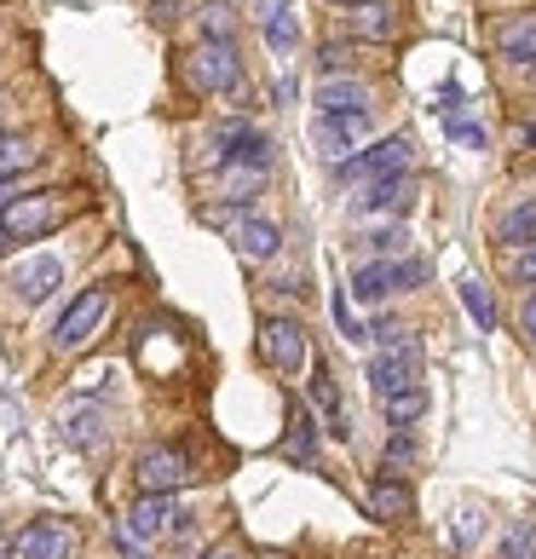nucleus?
<instances>
[{"label": "nucleus", "mask_w": 536, "mask_h": 559, "mask_svg": "<svg viewBox=\"0 0 536 559\" xmlns=\"http://www.w3.org/2000/svg\"><path fill=\"white\" fill-rule=\"evenodd\" d=\"M409 156H416V144H409L404 133H393V139H381V144H369V151H358V156H346V162H335V174L341 179H398L404 168H409Z\"/></svg>", "instance_id": "obj_5"}, {"label": "nucleus", "mask_w": 536, "mask_h": 559, "mask_svg": "<svg viewBox=\"0 0 536 559\" xmlns=\"http://www.w3.org/2000/svg\"><path fill=\"white\" fill-rule=\"evenodd\" d=\"M209 219L237 242V254H249V260H272L277 248H283V231H277V225H272V219H260V214H249V209H237V202H225V209H209Z\"/></svg>", "instance_id": "obj_3"}, {"label": "nucleus", "mask_w": 536, "mask_h": 559, "mask_svg": "<svg viewBox=\"0 0 536 559\" xmlns=\"http://www.w3.org/2000/svg\"><path fill=\"white\" fill-rule=\"evenodd\" d=\"M531 75H536V64H531Z\"/></svg>", "instance_id": "obj_42"}, {"label": "nucleus", "mask_w": 536, "mask_h": 559, "mask_svg": "<svg viewBox=\"0 0 536 559\" xmlns=\"http://www.w3.org/2000/svg\"><path fill=\"white\" fill-rule=\"evenodd\" d=\"M409 462H416V439L393 432V439H386V467H409Z\"/></svg>", "instance_id": "obj_31"}, {"label": "nucleus", "mask_w": 536, "mask_h": 559, "mask_svg": "<svg viewBox=\"0 0 536 559\" xmlns=\"http://www.w3.org/2000/svg\"><path fill=\"white\" fill-rule=\"evenodd\" d=\"M283 455H288L295 467H312V462H318V421H312V409H295V416H288Z\"/></svg>", "instance_id": "obj_17"}, {"label": "nucleus", "mask_w": 536, "mask_h": 559, "mask_svg": "<svg viewBox=\"0 0 536 559\" xmlns=\"http://www.w3.org/2000/svg\"><path fill=\"white\" fill-rule=\"evenodd\" d=\"M191 479H196V467H191V455H184L179 444H156V450L139 455V490L144 496H174L179 485H191Z\"/></svg>", "instance_id": "obj_9"}, {"label": "nucleus", "mask_w": 536, "mask_h": 559, "mask_svg": "<svg viewBox=\"0 0 536 559\" xmlns=\"http://www.w3.org/2000/svg\"><path fill=\"white\" fill-rule=\"evenodd\" d=\"M346 29L364 35V40H386L398 29V17L386 12V0H376V7H353V12H346Z\"/></svg>", "instance_id": "obj_20"}, {"label": "nucleus", "mask_w": 536, "mask_h": 559, "mask_svg": "<svg viewBox=\"0 0 536 559\" xmlns=\"http://www.w3.org/2000/svg\"><path fill=\"white\" fill-rule=\"evenodd\" d=\"M202 40H231V0H209L202 7Z\"/></svg>", "instance_id": "obj_29"}, {"label": "nucleus", "mask_w": 536, "mask_h": 559, "mask_svg": "<svg viewBox=\"0 0 536 559\" xmlns=\"http://www.w3.org/2000/svg\"><path fill=\"white\" fill-rule=\"evenodd\" d=\"M75 554V525L64 520H29L12 536V559H70Z\"/></svg>", "instance_id": "obj_10"}, {"label": "nucleus", "mask_w": 536, "mask_h": 559, "mask_svg": "<svg viewBox=\"0 0 536 559\" xmlns=\"http://www.w3.org/2000/svg\"><path fill=\"white\" fill-rule=\"evenodd\" d=\"M444 133L456 144H479V128H467V121H444Z\"/></svg>", "instance_id": "obj_35"}, {"label": "nucleus", "mask_w": 536, "mask_h": 559, "mask_svg": "<svg viewBox=\"0 0 536 559\" xmlns=\"http://www.w3.org/2000/svg\"><path fill=\"white\" fill-rule=\"evenodd\" d=\"M353 47H346V40H323V47H318V70L329 75V81H335V75H346V70H353Z\"/></svg>", "instance_id": "obj_30"}, {"label": "nucleus", "mask_w": 536, "mask_h": 559, "mask_svg": "<svg viewBox=\"0 0 536 559\" xmlns=\"http://www.w3.org/2000/svg\"><path fill=\"white\" fill-rule=\"evenodd\" d=\"M265 40H272L277 52H295V47H300V24H295V12L277 7L272 17H265Z\"/></svg>", "instance_id": "obj_26"}, {"label": "nucleus", "mask_w": 536, "mask_h": 559, "mask_svg": "<svg viewBox=\"0 0 536 559\" xmlns=\"http://www.w3.org/2000/svg\"><path fill=\"white\" fill-rule=\"evenodd\" d=\"M416 376H421V346L409 341V335H398L386 352H376V358H369V386H376L381 399L409 392V386H416Z\"/></svg>", "instance_id": "obj_6"}, {"label": "nucleus", "mask_w": 536, "mask_h": 559, "mask_svg": "<svg viewBox=\"0 0 536 559\" xmlns=\"http://www.w3.org/2000/svg\"><path fill=\"white\" fill-rule=\"evenodd\" d=\"M421 283H427L421 260H369L353 272V295L358 300H386L393 288H421Z\"/></svg>", "instance_id": "obj_8"}, {"label": "nucleus", "mask_w": 536, "mask_h": 559, "mask_svg": "<svg viewBox=\"0 0 536 559\" xmlns=\"http://www.w3.org/2000/svg\"><path fill=\"white\" fill-rule=\"evenodd\" d=\"M312 399H318V409H323L329 432H335V439H353V421H346V409H341V386H335V376H329L323 364L312 369Z\"/></svg>", "instance_id": "obj_18"}, {"label": "nucleus", "mask_w": 536, "mask_h": 559, "mask_svg": "<svg viewBox=\"0 0 536 559\" xmlns=\"http://www.w3.org/2000/svg\"><path fill=\"white\" fill-rule=\"evenodd\" d=\"M335 323H341V335H346V341H369V329L353 318V306H346L341 295H335Z\"/></svg>", "instance_id": "obj_33"}, {"label": "nucleus", "mask_w": 536, "mask_h": 559, "mask_svg": "<svg viewBox=\"0 0 536 559\" xmlns=\"http://www.w3.org/2000/svg\"><path fill=\"white\" fill-rule=\"evenodd\" d=\"M369 133V110H353V116H318V144L329 162H346V151Z\"/></svg>", "instance_id": "obj_12"}, {"label": "nucleus", "mask_w": 536, "mask_h": 559, "mask_svg": "<svg viewBox=\"0 0 536 559\" xmlns=\"http://www.w3.org/2000/svg\"><path fill=\"white\" fill-rule=\"evenodd\" d=\"M260 358L272 364V369H283V376L306 369V358H312L306 323H295V318H265V323H260Z\"/></svg>", "instance_id": "obj_7"}, {"label": "nucleus", "mask_w": 536, "mask_h": 559, "mask_svg": "<svg viewBox=\"0 0 536 559\" xmlns=\"http://www.w3.org/2000/svg\"><path fill=\"white\" fill-rule=\"evenodd\" d=\"M404 225H386V231H369V237H358V248L364 254H376V260H404Z\"/></svg>", "instance_id": "obj_25"}, {"label": "nucleus", "mask_w": 536, "mask_h": 559, "mask_svg": "<svg viewBox=\"0 0 536 559\" xmlns=\"http://www.w3.org/2000/svg\"><path fill=\"white\" fill-rule=\"evenodd\" d=\"M409 202H416V185H409V179H376L369 191L353 197V209L358 214H404Z\"/></svg>", "instance_id": "obj_13"}, {"label": "nucleus", "mask_w": 536, "mask_h": 559, "mask_svg": "<svg viewBox=\"0 0 536 559\" xmlns=\"http://www.w3.org/2000/svg\"><path fill=\"white\" fill-rule=\"evenodd\" d=\"M502 559H536V525H531V520H513V525H508Z\"/></svg>", "instance_id": "obj_27"}, {"label": "nucleus", "mask_w": 536, "mask_h": 559, "mask_svg": "<svg viewBox=\"0 0 536 559\" xmlns=\"http://www.w3.org/2000/svg\"><path fill=\"white\" fill-rule=\"evenodd\" d=\"M381 416H386V427H409V421H421L427 416V392L421 386H409V392H393V399H381Z\"/></svg>", "instance_id": "obj_22"}, {"label": "nucleus", "mask_w": 536, "mask_h": 559, "mask_svg": "<svg viewBox=\"0 0 536 559\" xmlns=\"http://www.w3.org/2000/svg\"><path fill=\"white\" fill-rule=\"evenodd\" d=\"M531 144H536V128H531Z\"/></svg>", "instance_id": "obj_41"}, {"label": "nucleus", "mask_w": 536, "mask_h": 559, "mask_svg": "<svg viewBox=\"0 0 536 559\" xmlns=\"http://www.w3.org/2000/svg\"><path fill=\"white\" fill-rule=\"evenodd\" d=\"M0 559H12V543H7V536H0Z\"/></svg>", "instance_id": "obj_40"}, {"label": "nucleus", "mask_w": 536, "mask_h": 559, "mask_svg": "<svg viewBox=\"0 0 536 559\" xmlns=\"http://www.w3.org/2000/svg\"><path fill=\"white\" fill-rule=\"evenodd\" d=\"M105 312H110V288H105V283L81 288V295L64 306V318H58V329H52V346H58V352L87 346V341H93V329L105 323Z\"/></svg>", "instance_id": "obj_4"}, {"label": "nucleus", "mask_w": 536, "mask_h": 559, "mask_svg": "<svg viewBox=\"0 0 536 559\" xmlns=\"http://www.w3.org/2000/svg\"><path fill=\"white\" fill-rule=\"evenodd\" d=\"M369 513H376L381 525H404L409 513H416V496H409L398 479H376L369 485Z\"/></svg>", "instance_id": "obj_16"}, {"label": "nucleus", "mask_w": 536, "mask_h": 559, "mask_svg": "<svg viewBox=\"0 0 536 559\" xmlns=\"http://www.w3.org/2000/svg\"><path fill=\"white\" fill-rule=\"evenodd\" d=\"M369 105V93L358 87V81H323L318 87V116H353Z\"/></svg>", "instance_id": "obj_19"}, {"label": "nucleus", "mask_w": 536, "mask_h": 559, "mask_svg": "<svg viewBox=\"0 0 536 559\" xmlns=\"http://www.w3.org/2000/svg\"><path fill=\"white\" fill-rule=\"evenodd\" d=\"M35 144L24 139V133H0V179H17L24 168H35Z\"/></svg>", "instance_id": "obj_23"}, {"label": "nucleus", "mask_w": 536, "mask_h": 559, "mask_svg": "<svg viewBox=\"0 0 536 559\" xmlns=\"http://www.w3.org/2000/svg\"><path fill=\"white\" fill-rule=\"evenodd\" d=\"M520 335L536 346V288H531V295H525V306H520Z\"/></svg>", "instance_id": "obj_34"}, {"label": "nucleus", "mask_w": 536, "mask_h": 559, "mask_svg": "<svg viewBox=\"0 0 536 559\" xmlns=\"http://www.w3.org/2000/svg\"><path fill=\"white\" fill-rule=\"evenodd\" d=\"M184 520H191V513H179L174 496H139L128 508V536L133 543H156V536H168V531H184Z\"/></svg>", "instance_id": "obj_11"}, {"label": "nucleus", "mask_w": 536, "mask_h": 559, "mask_svg": "<svg viewBox=\"0 0 536 559\" xmlns=\"http://www.w3.org/2000/svg\"><path fill=\"white\" fill-rule=\"evenodd\" d=\"M335 7H376V0H335Z\"/></svg>", "instance_id": "obj_38"}, {"label": "nucleus", "mask_w": 536, "mask_h": 559, "mask_svg": "<svg viewBox=\"0 0 536 559\" xmlns=\"http://www.w3.org/2000/svg\"><path fill=\"white\" fill-rule=\"evenodd\" d=\"M508 272L520 277V283H536V242H525V248H513V260H508Z\"/></svg>", "instance_id": "obj_32"}, {"label": "nucleus", "mask_w": 536, "mask_h": 559, "mask_svg": "<svg viewBox=\"0 0 536 559\" xmlns=\"http://www.w3.org/2000/svg\"><path fill=\"white\" fill-rule=\"evenodd\" d=\"M0 254H12V237L7 231H0Z\"/></svg>", "instance_id": "obj_39"}, {"label": "nucleus", "mask_w": 536, "mask_h": 559, "mask_svg": "<svg viewBox=\"0 0 536 559\" xmlns=\"http://www.w3.org/2000/svg\"><path fill=\"white\" fill-rule=\"evenodd\" d=\"M184 81H191L196 93H231L242 81V58L231 40H196L191 52H184Z\"/></svg>", "instance_id": "obj_2"}, {"label": "nucleus", "mask_w": 536, "mask_h": 559, "mask_svg": "<svg viewBox=\"0 0 536 559\" xmlns=\"http://www.w3.org/2000/svg\"><path fill=\"white\" fill-rule=\"evenodd\" d=\"M151 17H156V24H174V17H179V0H151Z\"/></svg>", "instance_id": "obj_36"}, {"label": "nucleus", "mask_w": 536, "mask_h": 559, "mask_svg": "<svg viewBox=\"0 0 536 559\" xmlns=\"http://www.w3.org/2000/svg\"><path fill=\"white\" fill-rule=\"evenodd\" d=\"M58 283H64V265H58L52 254H35V260H24V265H17V277H12V288H17V295H24L29 306H35V300H47Z\"/></svg>", "instance_id": "obj_14"}, {"label": "nucleus", "mask_w": 536, "mask_h": 559, "mask_svg": "<svg viewBox=\"0 0 536 559\" xmlns=\"http://www.w3.org/2000/svg\"><path fill=\"white\" fill-rule=\"evenodd\" d=\"M64 432L75 450H93L98 439H105V409H70L64 416Z\"/></svg>", "instance_id": "obj_24"}, {"label": "nucleus", "mask_w": 536, "mask_h": 559, "mask_svg": "<svg viewBox=\"0 0 536 559\" xmlns=\"http://www.w3.org/2000/svg\"><path fill=\"white\" fill-rule=\"evenodd\" d=\"M497 242H508V248H525V242H536V197H525L520 209H508V214H502V225H497Z\"/></svg>", "instance_id": "obj_21"}, {"label": "nucleus", "mask_w": 536, "mask_h": 559, "mask_svg": "<svg viewBox=\"0 0 536 559\" xmlns=\"http://www.w3.org/2000/svg\"><path fill=\"white\" fill-rule=\"evenodd\" d=\"M209 559H249V554H242V548H219V554H209Z\"/></svg>", "instance_id": "obj_37"}, {"label": "nucleus", "mask_w": 536, "mask_h": 559, "mask_svg": "<svg viewBox=\"0 0 536 559\" xmlns=\"http://www.w3.org/2000/svg\"><path fill=\"white\" fill-rule=\"evenodd\" d=\"M497 52L513 58V64H536V12H520L497 24Z\"/></svg>", "instance_id": "obj_15"}, {"label": "nucleus", "mask_w": 536, "mask_h": 559, "mask_svg": "<svg viewBox=\"0 0 536 559\" xmlns=\"http://www.w3.org/2000/svg\"><path fill=\"white\" fill-rule=\"evenodd\" d=\"M70 219V197L64 191H29V197H12L7 209H0V231L12 242H35L58 231V225Z\"/></svg>", "instance_id": "obj_1"}, {"label": "nucleus", "mask_w": 536, "mask_h": 559, "mask_svg": "<svg viewBox=\"0 0 536 559\" xmlns=\"http://www.w3.org/2000/svg\"><path fill=\"white\" fill-rule=\"evenodd\" d=\"M462 306H467V312H473V323H479L485 329V335H490V329H497V306H490V295H485V288L479 283H462Z\"/></svg>", "instance_id": "obj_28"}]
</instances>
